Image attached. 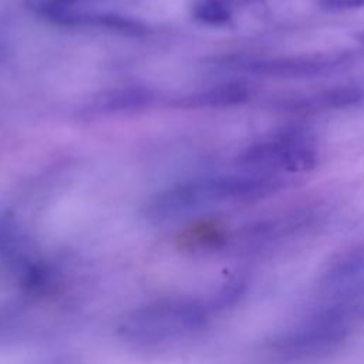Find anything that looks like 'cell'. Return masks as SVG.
Listing matches in <instances>:
<instances>
[{
    "label": "cell",
    "instance_id": "1",
    "mask_svg": "<svg viewBox=\"0 0 364 364\" xmlns=\"http://www.w3.org/2000/svg\"><path fill=\"white\" fill-rule=\"evenodd\" d=\"M240 161L253 168L299 173L316 166L317 152L309 136L293 129L249 146Z\"/></svg>",
    "mask_w": 364,
    "mask_h": 364
},
{
    "label": "cell",
    "instance_id": "2",
    "mask_svg": "<svg viewBox=\"0 0 364 364\" xmlns=\"http://www.w3.org/2000/svg\"><path fill=\"white\" fill-rule=\"evenodd\" d=\"M351 60H354V53H321L297 57L250 58L237 63V68L276 78H311L326 75Z\"/></svg>",
    "mask_w": 364,
    "mask_h": 364
},
{
    "label": "cell",
    "instance_id": "5",
    "mask_svg": "<svg viewBox=\"0 0 364 364\" xmlns=\"http://www.w3.org/2000/svg\"><path fill=\"white\" fill-rule=\"evenodd\" d=\"M317 6L326 11H346L364 7V0H317Z\"/></svg>",
    "mask_w": 364,
    "mask_h": 364
},
{
    "label": "cell",
    "instance_id": "6",
    "mask_svg": "<svg viewBox=\"0 0 364 364\" xmlns=\"http://www.w3.org/2000/svg\"><path fill=\"white\" fill-rule=\"evenodd\" d=\"M357 38H358L360 41H363V43H364V30H361V31L357 34Z\"/></svg>",
    "mask_w": 364,
    "mask_h": 364
},
{
    "label": "cell",
    "instance_id": "3",
    "mask_svg": "<svg viewBox=\"0 0 364 364\" xmlns=\"http://www.w3.org/2000/svg\"><path fill=\"white\" fill-rule=\"evenodd\" d=\"M364 100V91L354 85H338L327 90H321L314 94H309L299 100H291L286 104L289 109L294 111H326L340 109L351 105H357Z\"/></svg>",
    "mask_w": 364,
    "mask_h": 364
},
{
    "label": "cell",
    "instance_id": "4",
    "mask_svg": "<svg viewBox=\"0 0 364 364\" xmlns=\"http://www.w3.org/2000/svg\"><path fill=\"white\" fill-rule=\"evenodd\" d=\"M196 16L208 24H225L232 17L228 0H202L196 6Z\"/></svg>",
    "mask_w": 364,
    "mask_h": 364
}]
</instances>
